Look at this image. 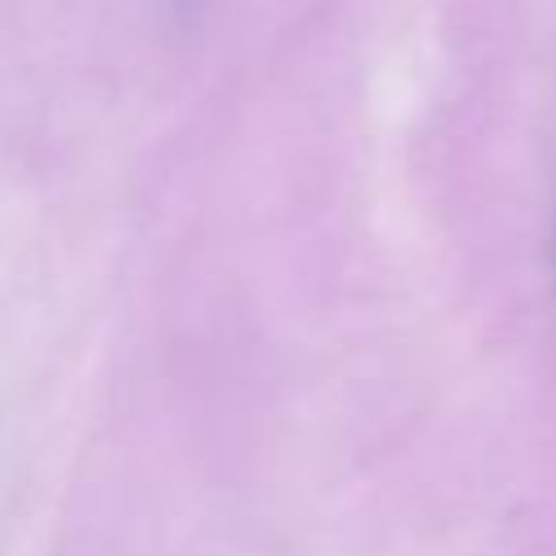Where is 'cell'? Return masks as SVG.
I'll return each mask as SVG.
<instances>
[]
</instances>
